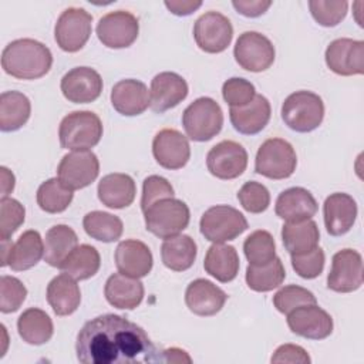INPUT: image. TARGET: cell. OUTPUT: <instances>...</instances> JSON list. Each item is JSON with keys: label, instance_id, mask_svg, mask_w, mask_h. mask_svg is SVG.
<instances>
[{"label": "cell", "instance_id": "cell-25", "mask_svg": "<svg viewBox=\"0 0 364 364\" xmlns=\"http://www.w3.org/2000/svg\"><path fill=\"white\" fill-rule=\"evenodd\" d=\"M111 104L121 115H139L149 107L148 87L139 80H121L111 90Z\"/></svg>", "mask_w": 364, "mask_h": 364}, {"label": "cell", "instance_id": "cell-22", "mask_svg": "<svg viewBox=\"0 0 364 364\" xmlns=\"http://www.w3.org/2000/svg\"><path fill=\"white\" fill-rule=\"evenodd\" d=\"M357 203L348 193L336 192L326 198L323 205L324 226L331 236L346 235L357 219Z\"/></svg>", "mask_w": 364, "mask_h": 364}, {"label": "cell", "instance_id": "cell-6", "mask_svg": "<svg viewBox=\"0 0 364 364\" xmlns=\"http://www.w3.org/2000/svg\"><path fill=\"white\" fill-rule=\"evenodd\" d=\"M144 218L148 232L159 239H168L188 228L191 212L183 200L166 198L151 205L144 212Z\"/></svg>", "mask_w": 364, "mask_h": 364}, {"label": "cell", "instance_id": "cell-30", "mask_svg": "<svg viewBox=\"0 0 364 364\" xmlns=\"http://www.w3.org/2000/svg\"><path fill=\"white\" fill-rule=\"evenodd\" d=\"M47 301L57 316L73 314L81 303V291L75 279L67 273L55 276L47 286Z\"/></svg>", "mask_w": 364, "mask_h": 364}, {"label": "cell", "instance_id": "cell-14", "mask_svg": "<svg viewBox=\"0 0 364 364\" xmlns=\"http://www.w3.org/2000/svg\"><path fill=\"white\" fill-rule=\"evenodd\" d=\"M139 33L138 18L125 10L102 16L97 24V37L108 48H127Z\"/></svg>", "mask_w": 364, "mask_h": 364}, {"label": "cell", "instance_id": "cell-18", "mask_svg": "<svg viewBox=\"0 0 364 364\" xmlns=\"http://www.w3.org/2000/svg\"><path fill=\"white\" fill-rule=\"evenodd\" d=\"M152 154L155 161L165 169H181L191 158L188 138L173 128L161 129L152 141Z\"/></svg>", "mask_w": 364, "mask_h": 364}, {"label": "cell", "instance_id": "cell-20", "mask_svg": "<svg viewBox=\"0 0 364 364\" xmlns=\"http://www.w3.org/2000/svg\"><path fill=\"white\" fill-rule=\"evenodd\" d=\"M60 88L70 102L88 104L101 95L102 78L91 67H75L63 75Z\"/></svg>", "mask_w": 364, "mask_h": 364}, {"label": "cell", "instance_id": "cell-19", "mask_svg": "<svg viewBox=\"0 0 364 364\" xmlns=\"http://www.w3.org/2000/svg\"><path fill=\"white\" fill-rule=\"evenodd\" d=\"M286 316L289 328L300 337L323 340L333 333L331 316L317 304L300 306Z\"/></svg>", "mask_w": 364, "mask_h": 364}, {"label": "cell", "instance_id": "cell-46", "mask_svg": "<svg viewBox=\"0 0 364 364\" xmlns=\"http://www.w3.org/2000/svg\"><path fill=\"white\" fill-rule=\"evenodd\" d=\"M0 311L7 314L17 311L27 296L26 286L14 276L3 274L0 279Z\"/></svg>", "mask_w": 364, "mask_h": 364}, {"label": "cell", "instance_id": "cell-51", "mask_svg": "<svg viewBox=\"0 0 364 364\" xmlns=\"http://www.w3.org/2000/svg\"><path fill=\"white\" fill-rule=\"evenodd\" d=\"M232 6L235 10L245 17H259L267 11L272 1L263 0H233Z\"/></svg>", "mask_w": 364, "mask_h": 364}, {"label": "cell", "instance_id": "cell-8", "mask_svg": "<svg viewBox=\"0 0 364 364\" xmlns=\"http://www.w3.org/2000/svg\"><path fill=\"white\" fill-rule=\"evenodd\" d=\"M200 233L212 243H225L236 239L247 228L242 212L229 205H216L205 210L199 222Z\"/></svg>", "mask_w": 364, "mask_h": 364}, {"label": "cell", "instance_id": "cell-4", "mask_svg": "<svg viewBox=\"0 0 364 364\" xmlns=\"http://www.w3.org/2000/svg\"><path fill=\"white\" fill-rule=\"evenodd\" d=\"M324 118V102L311 91H296L282 104V119L296 132H311L318 128Z\"/></svg>", "mask_w": 364, "mask_h": 364}, {"label": "cell", "instance_id": "cell-11", "mask_svg": "<svg viewBox=\"0 0 364 364\" xmlns=\"http://www.w3.org/2000/svg\"><path fill=\"white\" fill-rule=\"evenodd\" d=\"M193 38L202 51L210 54L222 53L232 43V23L219 11H208L195 21Z\"/></svg>", "mask_w": 364, "mask_h": 364}, {"label": "cell", "instance_id": "cell-1", "mask_svg": "<svg viewBox=\"0 0 364 364\" xmlns=\"http://www.w3.org/2000/svg\"><path fill=\"white\" fill-rule=\"evenodd\" d=\"M77 360L82 364L162 363V351L142 327L118 314L87 321L77 336Z\"/></svg>", "mask_w": 364, "mask_h": 364}, {"label": "cell", "instance_id": "cell-28", "mask_svg": "<svg viewBox=\"0 0 364 364\" xmlns=\"http://www.w3.org/2000/svg\"><path fill=\"white\" fill-rule=\"evenodd\" d=\"M144 284L131 276L122 273L111 274L104 287L107 301L119 310H134L144 299Z\"/></svg>", "mask_w": 364, "mask_h": 364}, {"label": "cell", "instance_id": "cell-41", "mask_svg": "<svg viewBox=\"0 0 364 364\" xmlns=\"http://www.w3.org/2000/svg\"><path fill=\"white\" fill-rule=\"evenodd\" d=\"M245 256L252 266H263L276 257V243L270 232L255 230L243 243Z\"/></svg>", "mask_w": 364, "mask_h": 364}, {"label": "cell", "instance_id": "cell-31", "mask_svg": "<svg viewBox=\"0 0 364 364\" xmlns=\"http://www.w3.org/2000/svg\"><path fill=\"white\" fill-rule=\"evenodd\" d=\"M239 267V255L233 246L225 243H213L208 249L203 260V269L218 282H232L237 276Z\"/></svg>", "mask_w": 364, "mask_h": 364}, {"label": "cell", "instance_id": "cell-5", "mask_svg": "<svg viewBox=\"0 0 364 364\" xmlns=\"http://www.w3.org/2000/svg\"><path fill=\"white\" fill-rule=\"evenodd\" d=\"M182 125L188 138L196 142H206L220 132L223 127V111L210 97L196 98L185 108Z\"/></svg>", "mask_w": 364, "mask_h": 364}, {"label": "cell", "instance_id": "cell-7", "mask_svg": "<svg viewBox=\"0 0 364 364\" xmlns=\"http://www.w3.org/2000/svg\"><path fill=\"white\" fill-rule=\"evenodd\" d=\"M297 155L290 142L282 138L266 139L257 149L255 171L269 179H286L293 175Z\"/></svg>", "mask_w": 364, "mask_h": 364}, {"label": "cell", "instance_id": "cell-49", "mask_svg": "<svg viewBox=\"0 0 364 364\" xmlns=\"http://www.w3.org/2000/svg\"><path fill=\"white\" fill-rule=\"evenodd\" d=\"M166 198H173V188L168 182V179L159 175H151L145 178L142 185V198H141L142 212H145L155 202Z\"/></svg>", "mask_w": 364, "mask_h": 364}, {"label": "cell", "instance_id": "cell-21", "mask_svg": "<svg viewBox=\"0 0 364 364\" xmlns=\"http://www.w3.org/2000/svg\"><path fill=\"white\" fill-rule=\"evenodd\" d=\"M188 91V82L179 74L171 71L159 73L151 81L149 107L154 112L162 114L182 102Z\"/></svg>", "mask_w": 364, "mask_h": 364}, {"label": "cell", "instance_id": "cell-29", "mask_svg": "<svg viewBox=\"0 0 364 364\" xmlns=\"http://www.w3.org/2000/svg\"><path fill=\"white\" fill-rule=\"evenodd\" d=\"M97 192L102 205L111 209H122L134 202L136 186L129 175L115 172L101 178Z\"/></svg>", "mask_w": 364, "mask_h": 364}, {"label": "cell", "instance_id": "cell-15", "mask_svg": "<svg viewBox=\"0 0 364 364\" xmlns=\"http://www.w3.org/2000/svg\"><path fill=\"white\" fill-rule=\"evenodd\" d=\"M363 284V257L357 250H338L331 260L327 287L337 293H351Z\"/></svg>", "mask_w": 364, "mask_h": 364}, {"label": "cell", "instance_id": "cell-38", "mask_svg": "<svg viewBox=\"0 0 364 364\" xmlns=\"http://www.w3.org/2000/svg\"><path fill=\"white\" fill-rule=\"evenodd\" d=\"M82 228L85 233L100 242L111 243L122 236V220L112 213L102 210L88 212L82 219Z\"/></svg>", "mask_w": 364, "mask_h": 364}, {"label": "cell", "instance_id": "cell-43", "mask_svg": "<svg viewBox=\"0 0 364 364\" xmlns=\"http://www.w3.org/2000/svg\"><path fill=\"white\" fill-rule=\"evenodd\" d=\"M26 209L13 198L0 200V240H9L10 236L24 223Z\"/></svg>", "mask_w": 364, "mask_h": 364}, {"label": "cell", "instance_id": "cell-50", "mask_svg": "<svg viewBox=\"0 0 364 364\" xmlns=\"http://www.w3.org/2000/svg\"><path fill=\"white\" fill-rule=\"evenodd\" d=\"M270 361L274 364H279V363L310 364L311 358L307 354V351L297 344H282L280 347L276 348Z\"/></svg>", "mask_w": 364, "mask_h": 364}, {"label": "cell", "instance_id": "cell-39", "mask_svg": "<svg viewBox=\"0 0 364 364\" xmlns=\"http://www.w3.org/2000/svg\"><path fill=\"white\" fill-rule=\"evenodd\" d=\"M286 277L284 266L280 257H274L272 262L263 266L249 264L246 269V283L253 291L264 293L279 287Z\"/></svg>", "mask_w": 364, "mask_h": 364}, {"label": "cell", "instance_id": "cell-48", "mask_svg": "<svg viewBox=\"0 0 364 364\" xmlns=\"http://www.w3.org/2000/svg\"><path fill=\"white\" fill-rule=\"evenodd\" d=\"M326 256L321 247H316L304 255L291 256V266L294 272L303 279H316L324 269Z\"/></svg>", "mask_w": 364, "mask_h": 364}, {"label": "cell", "instance_id": "cell-13", "mask_svg": "<svg viewBox=\"0 0 364 364\" xmlns=\"http://www.w3.org/2000/svg\"><path fill=\"white\" fill-rule=\"evenodd\" d=\"M100 173V161L90 151H71L63 156L58 164V179L71 191L82 189L91 185Z\"/></svg>", "mask_w": 364, "mask_h": 364}, {"label": "cell", "instance_id": "cell-12", "mask_svg": "<svg viewBox=\"0 0 364 364\" xmlns=\"http://www.w3.org/2000/svg\"><path fill=\"white\" fill-rule=\"evenodd\" d=\"M44 257V242L37 230H26L11 243L1 240V266H10L14 272L34 267Z\"/></svg>", "mask_w": 364, "mask_h": 364}, {"label": "cell", "instance_id": "cell-32", "mask_svg": "<svg viewBox=\"0 0 364 364\" xmlns=\"http://www.w3.org/2000/svg\"><path fill=\"white\" fill-rule=\"evenodd\" d=\"M282 240L290 256L304 255L318 246L320 232L311 219L301 222H286L282 228Z\"/></svg>", "mask_w": 364, "mask_h": 364}, {"label": "cell", "instance_id": "cell-35", "mask_svg": "<svg viewBox=\"0 0 364 364\" xmlns=\"http://www.w3.org/2000/svg\"><path fill=\"white\" fill-rule=\"evenodd\" d=\"M31 104L27 95L20 91H4L0 95V129L13 132L28 121Z\"/></svg>", "mask_w": 364, "mask_h": 364}, {"label": "cell", "instance_id": "cell-47", "mask_svg": "<svg viewBox=\"0 0 364 364\" xmlns=\"http://www.w3.org/2000/svg\"><path fill=\"white\" fill-rule=\"evenodd\" d=\"M222 95L230 108L245 107L255 98L256 90L250 81L240 77H232L223 82Z\"/></svg>", "mask_w": 364, "mask_h": 364}, {"label": "cell", "instance_id": "cell-2", "mask_svg": "<svg viewBox=\"0 0 364 364\" xmlns=\"http://www.w3.org/2000/svg\"><path fill=\"white\" fill-rule=\"evenodd\" d=\"M53 65V54L47 46L33 38H18L9 43L1 53V68L18 80L44 77Z\"/></svg>", "mask_w": 364, "mask_h": 364}, {"label": "cell", "instance_id": "cell-54", "mask_svg": "<svg viewBox=\"0 0 364 364\" xmlns=\"http://www.w3.org/2000/svg\"><path fill=\"white\" fill-rule=\"evenodd\" d=\"M1 172V198H7L14 189V175L6 168H0Z\"/></svg>", "mask_w": 364, "mask_h": 364}, {"label": "cell", "instance_id": "cell-26", "mask_svg": "<svg viewBox=\"0 0 364 364\" xmlns=\"http://www.w3.org/2000/svg\"><path fill=\"white\" fill-rule=\"evenodd\" d=\"M270 102L262 94H256L245 107H235L229 109V118L233 128L243 135L259 134L270 121Z\"/></svg>", "mask_w": 364, "mask_h": 364}, {"label": "cell", "instance_id": "cell-40", "mask_svg": "<svg viewBox=\"0 0 364 364\" xmlns=\"http://www.w3.org/2000/svg\"><path fill=\"white\" fill-rule=\"evenodd\" d=\"M74 193L58 178H50L37 189V205L47 213L64 212L73 202Z\"/></svg>", "mask_w": 364, "mask_h": 364}, {"label": "cell", "instance_id": "cell-10", "mask_svg": "<svg viewBox=\"0 0 364 364\" xmlns=\"http://www.w3.org/2000/svg\"><path fill=\"white\" fill-rule=\"evenodd\" d=\"M233 55L243 70L262 73L270 68L274 61L276 51L274 46L266 36L257 31H245L236 40Z\"/></svg>", "mask_w": 364, "mask_h": 364}, {"label": "cell", "instance_id": "cell-42", "mask_svg": "<svg viewBox=\"0 0 364 364\" xmlns=\"http://www.w3.org/2000/svg\"><path fill=\"white\" fill-rule=\"evenodd\" d=\"M273 304L276 310L282 314H289L291 310L300 306L317 304V299L310 290L301 286L289 284L276 291V294L273 296Z\"/></svg>", "mask_w": 364, "mask_h": 364}, {"label": "cell", "instance_id": "cell-52", "mask_svg": "<svg viewBox=\"0 0 364 364\" xmlns=\"http://www.w3.org/2000/svg\"><path fill=\"white\" fill-rule=\"evenodd\" d=\"M165 7L175 16H189L200 6V0H165Z\"/></svg>", "mask_w": 364, "mask_h": 364}, {"label": "cell", "instance_id": "cell-27", "mask_svg": "<svg viewBox=\"0 0 364 364\" xmlns=\"http://www.w3.org/2000/svg\"><path fill=\"white\" fill-rule=\"evenodd\" d=\"M318 209L314 196L301 186L283 191L276 200L274 212L286 222H301L311 219Z\"/></svg>", "mask_w": 364, "mask_h": 364}, {"label": "cell", "instance_id": "cell-9", "mask_svg": "<svg viewBox=\"0 0 364 364\" xmlns=\"http://www.w3.org/2000/svg\"><path fill=\"white\" fill-rule=\"evenodd\" d=\"M91 23L92 16L84 9H65L57 18L54 27V38L57 46L67 53L80 51L91 36Z\"/></svg>", "mask_w": 364, "mask_h": 364}, {"label": "cell", "instance_id": "cell-3", "mask_svg": "<svg viewBox=\"0 0 364 364\" xmlns=\"http://www.w3.org/2000/svg\"><path fill=\"white\" fill-rule=\"evenodd\" d=\"M102 131V122L95 112L73 111L60 122V145L71 151H85L100 142Z\"/></svg>", "mask_w": 364, "mask_h": 364}, {"label": "cell", "instance_id": "cell-24", "mask_svg": "<svg viewBox=\"0 0 364 364\" xmlns=\"http://www.w3.org/2000/svg\"><path fill=\"white\" fill-rule=\"evenodd\" d=\"M228 300V294L206 279L191 282L185 291V303L188 309L202 317L215 316L222 310Z\"/></svg>", "mask_w": 364, "mask_h": 364}, {"label": "cell", "instance_id": "cell-36", "mask_svg": "<svg viewBox=\"0 0 364 364\" xmlns=\"http://www.w3.org/2000/svg\"><path fill=\"white\" fill-rule=\"evenodd\" d=\"M77 246V233L67 225H55L47 230L44 237V260L53 267H60Z\"/></svg>", "mask_w": 364, "mask_h": 364}, {"label": "cell", "instance_id": "cell-34", "mask_svg": "<svg viewBox=\"0 0 364 364\" xmlns=\"http://www.w3.org/2000/svg\"><path fill=\"white\" fill-rule=\"evenodd\" d=\"M18 336L31 346H41L50 341L54 333V326L50 316L37 307L24 310L17 320Z\"/></svg>", "mask_w": 364, "mask_h": 364}, {"label": "cell", "instance_id": "cell-37", "mask_svg": "<svg viewBox=\"0 0 364 364\" xmlns=\"http://www.w3.org/2000/svg\"><path fill=\"white\" fill-rule=\"evenodd\" d=\"M101 266L98 250L91 245H78L58 267L75 280H87L97 274Z\"/></svg>", "mask_w": 364, "mask_h": 364}, {"label": "cell", "instance_id": "cell-33", "mask_svg": "<svg viewBox=\"0 0 364 364\" xmlns=\"http://www.w3.org/2000/svg\"><path fill=\"white\" fill-rule=\"evenodd\" d=\"M198 247L195 240L188 235H176L164 239L161 257L164 264L173 272H185L195 263Z\"/></svg>", "mask_w": 364, "mask_h": 364}, {"label": "cell", "instance_id": "cell-23", "mask_svg": "<svg viewBox=\"0 0 364 364\" xmlns=\"http://www.w3.org/2000/svg\"><path fill=\"white\" fill-rule=\"evenodd\" d=\"M115 266L119 273L141 279L149 274L154 264L151 249L141 240L127 239L115 249Z\"/></svg>", "mask_w": 364, "mask_h": 364}, {"label": "cell", "instance_id": "cell-53", "mask_svg": "<svg viewBox=\"0 0 364 364\" xmlns=\"http://www.w3.org/2000/svg\"><path fill=\"white\" fill-rule=\"evenodd\" d=\"M191 363V357L186 354V351L172 347L168 350H162V363Z\"/></svg>", "mask_w": 364, "mask_h": 364}, {"label": "cell", "instance_id": "cell-16", "mask_svg": "<svg viewBox=\"0 0 364 364\" xmlns=\"http://www.w3.org/2000/svg\"><path fill=\"white\" fill-rule=\"evenodd\" d=\"M208 171L219 179H235L247 166L246 149L235 141H222L210 148L206 155Z\"/></svg>", "mask_w": 364, "mask_h": 364}, {"label": "cell", "instance_id": "cell-45", "mask_svg": "<svg viewBox=\"0 0 364 364\" xmlns=\"http://www.w3.org/2000/svg\"><path fill=\"white\" fill-rule=\"evenodd\" d=\"M237 199L242 208L249 213H262L270 205L269 189L263 183L255 181L243 183L237 192Z\"/></svg>", "mask_w": 364, "mask_h": 364}, {"label": "cell", "instance_id": "cell-44", "mask_svg": "<svg viewBox=\"0 0 364 364\" xmlns=\"http://www.w3.org/2000/svg\"><path fill=\"white\" fill-rule=\"evenodd\" d=\"M309 9L313 18L323 27H334L347 16L348 3L347 1H324L311 0L309 1Z\"/></svg>", "mask_w": 364, "mask_h": 364}, {"label": "cell", "instance_id": "cell-17", "mask_svg": "<svg viewBox=\"0 0 364 364\" xmlns=\"http://www.w3.org/2000/svg\"><path fill=\"white\" fill-rule=\"evenodd\" d=\"M326 64L338 75H361L364 73V41L337 38L326 48Z\"/></svg>", "mask_w": 364, "mask_h": 364}]
</instances>
